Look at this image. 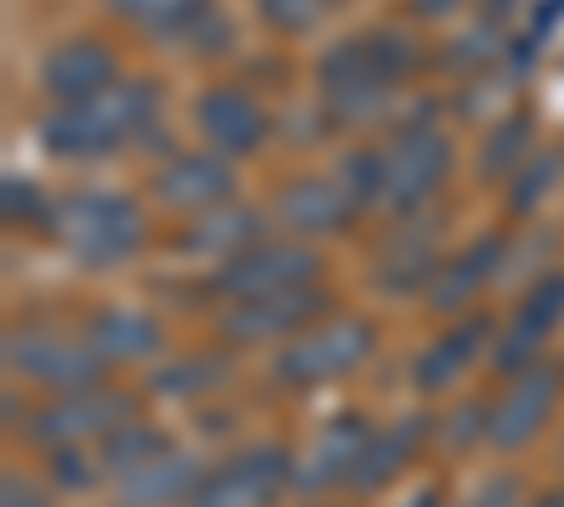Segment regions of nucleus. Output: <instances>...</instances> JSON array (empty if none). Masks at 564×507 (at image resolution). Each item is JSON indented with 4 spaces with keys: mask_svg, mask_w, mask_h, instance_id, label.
<instances>
[{
    "mask_svg": "<svg viewBox=\"0 0 564 507\" xmlns=\"http://www.w3.org/2000/svg\"><path fill=\"white\" fill-rule=\"evenodd\" d=\"M423 63V45L406 29H361L322 57V102L334 124H372L390 113V90Z\"/></svg>",
    "mask_w": 564,
    "mask_h": 507,
    "instance_id": "nucleus-1",
    "label": "nucleus"
},
{
    "mask_svg": "<svg viewBox=\"0 0 564 507\" xmlns=\"http://www.w3.org/2000/svg\"><path fill=\"white\" fill-rule=\"evenodd\" d=\"M159 119V90L148 79H119L85 102H63L40 119V147L52 158H108L135 147Z\"/></svg>",
    "mask_w": 564,
    "mask_h": 507,
    "instance_id": "nucleus-2",
    "label": "nucleus"
},
{
    "mask_svg": "<svg viewBox=\"0 0 564 507\" xmlns=\"http://www.w3.org/2000/svg\"><path fill=\"white\" fill-rule=\"evenodd\" d=\"M52 238L79 271H119L148 249V209L113 187H79L52 203Z\"/></svg>",
    "mask_w": 564,
    "mask_h": 507,
    "instance_id": "nucleus-3",
    "label": "nucleus"
},
{
    "mask_svg": "<svg viewBox=\"0 0 564 507\" xmlns=\"http://www.w3.org/2000/svg\"><path fill=\"white\" fill-rule=\"evenodd\" d=\"M457 147L435 119H406L390 142L379 147V180H372V214L406 220L430 203L446 180H452Z\"/></svg>",
    "mask_w": 564,
    "mask_h": 507,
    "instance_id": "nucleus-4",
    "label": "nucleus"
},
{
    "mask_svg": "<svg viewBox=\"0 0 564 507\" xmlns=\"http://www.w3.org/2000/svg\"><path fill=\"white\" fill-rule=\"evenodd\" d=\"M372 355H379V321L361 310H327L271 355V378L282 389H327L339 378H356Z\"/></svg>",
    "mask_w": 564,
    "mask_h": 507,
    "instance_id": "nucleus-5",
    "label": "nucleus"
},
{
    "mask_svg": "<svg viewBox=\"0 0 564 507\" xmlns=\"http://www.w3.org/2000/svg\"><path fill=\"white\" fill-rule=\"evenodd\" d=\"M0 361H7V378H12V384H29V389H45V395L97 389V384L108 378V361L85 344V333L45 328V321L7 328Z\"/></svg>",
    "mask_w": 564,
    "mask_h": 507,
    "instance_id": "nucleus-6",
    "label": "nucleus"
},
{
    "mask_svg": "<svg viewBox=\"0 0 564 507\" xmlns=\"http://www.w3.org/2000/svg\"><path fill=\"white\" fill-rule=\"evenodd\" d=\"M141 418V395L97 384L74 395H45V406L29 411V440L40 451H74V445H102L124 423Z\"/></svg>",
    "mask_w": 564,
    "mask_h": 507,
    "instance_id": "nucleus-7",
    "label": "nucleus"
},
{
    "mask_svg": "<svg viewBox=\"0 0 564 507\" xmlns=\"http://www.w3.org/2000/svg\"><path fill=\"white\" fill-rule=\"evenodd\" d=\"M322 283V254L300 238H265L243 254H231L226 265L209 271V294L220 305L260 299V294H289V288H316Z\"/></svg>",
    "mask_w": 564,
    "mask_h": 507,
    "instance_id": "nucleus-8",
    "label": "nucleus"
},
{
    "mask_svg": "<svg viewBox=\"0 0 564 507\" xmlns=\"http://www.w3.org/2000/svg\"><path fill=\"white\" fill-rule=\"evenodd\" d=\"M564 406V361H536L525 373L502 378V389L491 395V451L497 456H520L525 445H536L553 423V411Z\"/></svg>",
    "mask_w": 564,
    "mask_h": 507,
    "instance_id": "nucleus-9",
    "label": "nucleus"
},
{
    "mask_svg": "<svg viewBox=\"0 0 564 507\" xmlns=\"http://www.w3.org/2000/svg\"><path fill=\"white\" fill-rule=\"evenodd\" d=\"M294 491V451L276 445V440H260V445H243L209 463L204 485L193 491L186 507H276L282 496Z\"/></svg>",
    "mask_w": 564,
    "mask_h": 507,
    "instance_id": "nucleus-10",
    "label": "nucleus"
},
{
    "mask_svg": "<svg viewBox=\"0 0 564 507\" xmlns=\"http://www.w3.org/2000/svg\"><path fill=\"white\" fill-rule=\"evenodd\" d=\"M558 328H564V265L558 271H542L531 288H520L513 310L497 321L491 373L497 378H513V373H525V366L547 361V344H553Z\"/></svg>",
    "mask_w": 564,
    "mask_h": 507,
    "instance_id": "nucleus-11",
    "label": "nucleus"
},
{
    "mask_svg": "<svg viewBox=\"0 0 564 507\" xmlns=\"http://www.w3.org/2000/svg\"><path fill=\"white\" fill-rule=\"evenodd\" d=\"M334 310L327 288H289V294H260V299H238L220 305V344L226 350H282L289 339H300L311 321H322Z\"/></svg>",
    "mask_w": 564,
    "mask_h": 507,
    "instance_id": "nucleus-12",
    "label": "nucleus"
},
{
    "mask_svg": "<svg viewBox=\"0 0 564 507\" xmlns=\"http://www.w3.org/2000/svg\"><path fill=\"white\" fill-rule=\"evenodd\" d=\"M491 344H497V316L486 310H468V316H452L446 333H435L430 344H423L412 355V389L423 400H446L468 384V373H475L480 361H491Z\"/></svg>",
    "mask_w": 564,
    "mask_h": 507,
    "instance_id": "nucleus-13",
    "label": "nucleus"
},
{
    "mask_svg": "<svg viewBox=\"0 0 564 507\" xmlns=\"http://www.w3.org/2000/svg\"><path fill=\"white\" fill-rule=\"evenodd\" d=\"M446 265V238H441V214L417 209L390 225V238L372 254V288H384L390 299H423L435 283V271Z\"/></svg>",
    "mask_w": 564,
    "mask_h": 507,
    "instance_id": "nucleus-14",
    "label": "nucleus"
},
{
    "mask_svg": "<svg viewBox=\"0 0 564 507\" xmlns=\"http://www.w3.org/2000/svg\"><path fill=\"white\" fill-rule=\"evenodd\" d=\"M372 423L367 411H339V418H327L316 434H311V445L294 456V496H305V502H322L327 491H339V485H350L356 480V469H361V456H367V440H372Z\"/></svg>",
    "mask_w": 564,
    "mask_h": 507,
    "instance_id": "nucleus-15",
    "label": "nucleus"
},
{
    "mask_svg": "<svg viewBox=\"0 0 564 507\" xmlns=\"http://www.w3.org/2000/svg\"><path fill=\"white\" fill-rule=\"evenodd\" d=\"M153 198L181 220H198L220 203H238V169L215 147L209 153H175L153 169Z\"/></svg>",
    "mask_w": 564,
    "mask_h": 507,
    "instance_id": "nucleus-16",
    "label": "nucleus"
},
{
    "mask_svg": "<svg viewBox=\"0 0 564 507\" xmlns=\"http://www.w3.org/2000/svg\"><path fill=\"white\" fill-rule=\"evenodd\" d=\"M356 214H361V198L345 187L339 175H300V180H289V187L271 198V225L289 232V238H300V243L345 232Z\"/></svg>",
    "mask_w": 564,
    "mask_h": 507,
    "instance_id": "nucleus-17",
    "label": "nucleus"
},
{
    "mask_svg": "<svg viewBox=\"0 0 564 507\" xmlns=\"http://www.w3.org/2000/svg\"><path fill=\"white\" fill-rule=\"evenodd\" d=\"M502 260H508V238L502 232H486L475 243H463L457 254H446V265L435 271L430 294H423V305H430L435 316H468L475 310V299L502 276Z\"/></svg>",
    "mask_w": 564,
    "mask_h": 507,
    "instance_id": "nucleus-18",
    "label": "nucleus"
},
{
    "mask_svg": "<svg viewBox=\"0 0 564 507\" xmlns=\"http://www.w3.org/2000/svg\"><path fill=\"white\" fill-rule=\"evenodd\" d=\"M193 124H198L204 142H209L215 153H226V158L260 153V147H265V135H271L265 108L249 97L243 85H209L204 97L193 102Z\"/></svg>",
    "mask_w": 564,
    "mask_h": 507,
    "instance_id": "nucleus-19",
    "label": "nucleus"
},
{
    "mask_svg": "<svg viewBox=\"0 0 564 507\" xmlns=\"http://www.w3.org/2000/svg\"><path fill=\"white\" fill-rule=\"evenodd\" d=\"M430 440H435V411H401V418L379 423V429H372V440H367V456H361L356 480H350V496L390 491L423 456V445H430Z\"/></svg>",
    "mask_w": 564,
    "mask_h": 507,
    "instance_id": "nucleus-20",
    "label": "nucleus"
},
{
    "mask_svg": "<svg viewBox=\"0 0 564 507\" xmlns=\"http://www.w3.org/2000/svg\"><path fill=\"white\" fill-rule=\"evenodd\" d=\"M209 463L193 451V445H164L159 456H148L141 469H130L124 480H113V496L119 507H186L193 491L204 485Z\"/></svg>",
    "mask_w": 564,
    "mask_h": 507,
    "instance_id": "nucleus-21",
    "label": "nucleus"
},
{
    "mask_svg": "<svg viewBox=\"0 0 564 507\" xmlns=\"http://www.w3.org/2000/svg\"><path fill=\"white\" fill-rule=\"evenodd\" d=\"M119 79H124V74H119V57L108 52L102 40H85V34L52 45V52L40 57V90H45L57 108L97 97V90H108V85H119Z\"/></svg>",
    "mask_w": 564,
    "mask_h": 507,
    "instance_id": "nucleus-22",
    "label": "nucleus"
},
{
    "mask_svg": "<svg viewBox=\"0 0 564 507\" xmlns=\"http://www.w3.org/2000/svg\"><path fill=\"white\" fill-rule=\"evenodd\" d=\"M265 238H271V214H260L254 203H220V209H209L198 220H186V232L175 238V249L186 260L226 265L231 254H243V249H254Z\"/></svg>",
    "mask_w": 564,
    "mask_h": 507,
    "instance_id": "nucleus-23",
    "label": "nucleus"
},
{
    "mask_svg": "<svg viewBox=\"0 0 564 507\" xmlns=\"http://www.w3.org/2000/svg\"><path fill=\"white\" fill-rule=\"evenodd\" d=\"M85 344L108 366H141V361L164 355V328H159V316L135 310V305H102L85 316Z\"/></svg>",
    "mask_w": 564,
    "mask_h": 507,
    "instance_id": "nucleus-24",
    "label": "nucleus"
},
{
    "mask_svg": "<svg viewBox=\"0 0 564 507\" xmlns=\"http://www.w3.org/2000/svg\"><path fill=\"white\" fill-rule=\"evenodd\" d=\"M231 355L238 350H186V355H170L153 366L148 378V400H204L215 395L226 378H231Z\"/></svg>",
    "mask_w": 564,
    "mask_h": 507,
    "instance_id": "nucleus-25",
    "label": "nucleus"
},
{
    "mask_svg": "<svg viewBox=\"0 0 564 507\" xmlns=\"http://www.w3.org/2000/svg\"><path fill=\"white\" fill-rule=\"evenodd\" d=\"M486 440H491V395H457L435 418V445L446 456H468Z\"/></svg>",
    "mask_w": 564,
    "mask_h": 507,
    "instance_id": "nucleus-26",
    "label": "nucleus"
},
{
    "mask_svg": "<svg viewBox=\"0 0 564 507\" xmlns=\"http://www.w3.org/2000/svg\"><path fill=\"white\" fill-rule=\"evenodd\" d=\"M170 445V434L164 429H153L148 418H135V423H124L119 434H108L102 445H97V463H102V480L113 485V480H124L130 469H141L148 456H159Z\"/></svg>",
    "mask_w": 564,
    "mask_h": 507,
    "instance_id": "nucleus-27",
    "label": "nucleus"
},
{
    "mask_svg": "<svg viewBox=\"0 0 564 507\" xmlns=\"http://www.w3.org/2000/svg\"><path fill=\"white\" fill-rule=\"evenodd\" d=\"M531 158V113H502L486 135L480 147V175L486 180H513V169H520Z\"/></svg>",
    "mask_w": 564,
    "mask_h": 507,
    "instance_id": "nucleus-28",
    "label": "nucleus"
},
{
    "mask_svg": "<svg viewBox=\"0 0 564 507\" xmlns=\"http://www.w3.org/2000/svg\"><path fill=\"white\" fill-rule=\"evenodd\" d=\"M558 175H564V164L553 153H531L520 169H513V180H508V214L513 220H531L547 203V192L558 187Z\"/></svg>",
    "mask_w": 564,
    "mask_h": 507,
    "instance_id": "nucleus-29",
    "label": "nucleus"
},
{
    "mask_svg": "<svg viewBox=\"0 0 564 507\" xmlns=\"http://www.w3.org/2000/svg\"><path fill=\"white\" fill-rule=\"evenodd\" d=\"M108 12L141 23L148 34H181L186 23H198L209 12V0H108Z\"/></svg>",
    "mask_w": 564,
    "mask_h": 507,
    "instance_id": "nucleus-30",
    "label": "nucleus"
},
{
    "mask_svg": "<svg viewBox=\"0 0 564 507\" xmlns=\"http://www.w3.org/2000/svg\"><path fill=\"white\" fill-rule=\"evenodd\" d=\"M254 7H260L265 29H276V34H311L334 18L339 0H254Z\"/></svg>",
    "mask_w": 564,
    "mask_h": 507,
    "instance_id": "nucleus-31",
    "label": "nucleus"
},
{
    "mask_svg": "<svg viewBox=\"0 0 564 507\" xmlns=\"http://www.w3.org/2000/svg\"><path fill=\"white\" fill-rule=\"evenodd\" d=\"M531 491H525V474H513V469H491L480 474L475 485H468L452 507H525Z\"/></svg>",
    "mask_w": 564,
    "mask_h": 507,
    "instance_id": "nucleus-32",
    "label": "nucleus"
},
{
    "mask_svg": "<svg viewBox=\"0 0 564 507\" xmlns=\"http://www.w3.org/2000/svg\"><path fill=\"white\" fill-rule=\"evenodd\" d=\"M497 52H502V29H497V23H475V29H463V34L452 40L446 63L463 68V74H475V68H486Z\"/></svg>",
    "mask_w": 564,
    "mask_h": 507,
    "instance_id": "nucleus-33",
    "label": "nucleus"
},
{
    "mask_svg": "<svg viewBox=\"0 0 564 507\" xmlns=\"http://www.w3.org/2000/svg\"><path fill=\"white\" fill-rule=\"evenodd\" d=\"M0 198H7V225H40V232H52V209H45L34 180L7 175V180H0Z\"/></svg>",
    "mask_w": 564,
    "mask_h": 507,
    "instance_id": "nucleus-34",
    "label": "nucleus"
},
{
    "mask_svg": "<svg viewBox=\"0 0 564 507\" xmlns=\"http://www.w3.org/2000/svg\"><path fill=\"white\" fill-rule=\"evenodd\" d=\"M0 507H57V485H45L23 469L0 474Z\"/></svg>",
    "mask_w": 564,
    "mask_h": 507,
    "instance_id": "nucleus-35",
    "label": "nucleus"
},
{
    "mask_svg": "<svg viewBox=\"0 0 564 507\" xmlns=\"http://www.w3.org/2000/svg\"><path fill=\"white\" fill-rule=\"evenodd\" d=\"M390 507H452V496H446V485L441 480H423V485H412L401 502H390Z\"/></svg>",
    "mask_w": 564,
    "mask_h": 507,
    "instance_id": "nucleus-36",
    "label": "nucleus"
},
{
    "mask_svg": "<svg viewBox=\"0 0 564 507\" xmlns=\"http://www.w3.org/2000/svg\"><path fill=\"white\" fill-rule=\"evenodd\" d=\"M558 12H564V0H542V7H536V12H531V34H525V40H531V45H542V40H547V29H553V18H558Z\"/></svg>",
    "mask_w": 564,
    "mask_h": 507,
    "instance_id": "nucleus-37",
    "label": "nucleus"
},
{
    "mask_svg": "<svg viewBox=\"0 0 564 507\" xmlns=\"http://www.w3.org/2000/svg\"><path fill=\"white\" fill-rule=\"evenodd\" d=\"M525 507H564V485H547V491H536Z\"/></svg>",
    "mask_w": 564,
    "mask_h": 507,
    "instance_id": "nucleus-38",
    "label": "nucleus"
},
{
    "mask_svg": "<svg viewBox=\"0 0 564 507\" xmlns=\"http://www.w3.org/2000/svg\"><path fill=\"white\" fill-rule=\"evenodd\" d=\"M412 7H417V12H430V18H441L446 7H457V0H412Z\"/></svg>",
    "mask_w": 564,
    "mask_h": 507,
    "instance_id": "nucleus-39",
    "label": "nucleus"
},
{
    "mask_svg": "<svg viewBox=\"0 0 564 507\" xmlns=\"http://www.w3.org/2000/svg\"><path fill=\"white\" fill-rule=\"evenodd\" d=\"M558 469H564V434H558Z\"/></svg>",
    "mask_w": 564,
    "mask_h": 507,
    "instance_id": "nucleus-40",
    "label": "nucleus"
},
{
    "mask_svg": "<svg viewBox=\"0 0 564 507\" xmlns=\"http://www.w3.org/2000/svg\"><path fill=\"white\" fill-rule=\"evenodd\" d=\"M311 507H327V502H311Z\"/></svg>",
    "mask_w": 564,
    "mask_h": 507,
    "instance_id": "nucleus-41",
    "label": "nucleus"
}]
</instances>
